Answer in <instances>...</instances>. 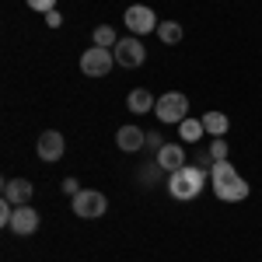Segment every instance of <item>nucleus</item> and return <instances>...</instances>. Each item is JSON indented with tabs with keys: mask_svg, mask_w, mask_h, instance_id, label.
I'll list each match as a JSON object with an SVG mask.
<instances>
[{
	"mask_svg": "<svg viewBox=\"0 0 262 262\" xmlns=\"http://www.w3.org/2000/svg\"><path fill=\"white\" fill-rule=\"evenodd\" d=\"M112 63H116V56H112L108 49L95 46V49H88V53L81 56V70L88 74V77H108Z\"/></svg>",
	"mask_w": 262,
	"mask_h": 262,
	"instance_id": "obj_6",
	"label": "nucleus"
},
{
	"mask_svg": "<svg viewBox=\"0 0 262 262\" xmlns=\"http://www.w3.org/2000/svg\"><path fill=\"white\" fill-rule=\"evenodd\" d=\"M4 200L14 203V206H28V200H32V182L28 179H7L4 182Z\"/></svg>",
	"mask_w": 262,
	"mask_h": 262,
	"instance_id": "obj_11",
	"label": "nucleus"
},
{
	"mask_svg": "<svg viewBox=\"0 0 262 262\" xmlns=\"http://www.w3.org/2000/svg\"><path fill=\"white\" fill-rule=\"evenodd\" d=\"M227 126H231V119H227L224 112H206V116H203V129H206V133H210L213 140L227 133Z\"/></svg>",
	"mask_w": 262,
	"mask_h": 262,
	"instance_id": "obj_14",
	"label": "nucleus"
},
{
	"mask_svg": "<svg viewBox=\"0 0 262 262\" xmlns=\"http://www.w3.org/2000/svg\"><path fill=\"white\" fill-rule=\"evenodd\" d=\"M210 185H213L217 200H224V203H242L245 196H248V182L234 171V164H231V161H213Z\"/></svg>",
	"mask_w": 262,
	"mask_h": 262,
	"instance_id": "obj_1",
	"label": "nucleus"
},
{
	"mask_svg": "<svg viewBox=\"0 0 262 262\" xmlns=\"http://www.w3.org/2000/svg\"><path fill=\"white\" fill-rule=\"evenodd\" d=\"M105 210H108V200H105V192H98V189H81L74 196V213L84 217V221L105 217Z\"/></svg>",
	"mask_w": 262,
	"mask_h": 262,
	"instance_id": "obj_4",
	"label": "nucleus"
},
{
	"mask_svg": "<svg viewBox=\"0 0 262 262\" xmlns=\"http://www.w3.org/2000/svg\"><path fill=\"white\" fill-rule=\"evenodd\" d=\"M158 101H154V95L147 91V88H137V91H129V98H126V108L133 112V116H143V112H150Z\"/></svg>",
	"mask_w": 262,
	"mask_h": 262,
	"instance_id": "obj_13",
	"label": "nucleus"
},
{
	"mask_svg": "<svg viewBox=\"0 0 262 262\" xmlns=\"http://www.w3.org/2000/svg\"><path fill=\"white\" fill-rule=\"evenodd\" d=\"M158 39L168 42V46H179L182 42V25L179 21H161V25H158Z\"/></svg>",
	"mask_w": 262,
	"mask_h": 262,
	"instance_id": "obj_16",
	"label": "nucleus"
},
{
	"mask_svg": "<svg viewBox=\"0 0 262 262\" xmlns=\"http://www.w3.org/2000/svg\"><path fill=\"white\" fill-rule=\"evenodd\" d=\"M203 133H206V129H203V119H182L179 122V137L185 143H196Z\"/></svg>",
	"mask_w": 262,
	"mask_h": 262,
	"instance_id": "obj_15",
	"label": "nucleus"
},
{
	"mask_svg": "<svg viewBox=\"0 0 262 262\" xmlns=\"http://www.w3.org/2000/svg\"><path fill=\"white\" fill-rule=\"evenodd\" d=\"M11 231H14V234H21V238L35 234V231H39V210H35V206H14Z\"/></svg>",
	"mask_w": 262,
	"mask_h": 262,
	"instance_id": "obj_9",
	"label": "nucleus"
},
{
	"mask_svg": "<svg viewBox=\"0 0 262 262\" xmlns=\"http://www.w3.org/2000/svg\"><path fill=\"white\" fill-rule=\"evenodd\" d=\"M32 11H42V14H49V11H56V0H25Z\"/></svg>",
	"mask_w": 262,
	"mask_h": 262,
	"instance_id": "obj_19",
	"label": "nucleus"
},
{
	"mask_svg": "<svg viewBox=\"0 0 262 262\" xmlns=\"http://www.w3.org/2000/svg\"><path fill=\"white\" fill-rule=\"evenodd\" d=\"M46 25H49V28H60V25H63V14H60V11H49V14H46Z\"/></svg>",
	"mask_w": 262,
	"mask_h": 262,
	"instance_id": "obj_21",
	"label": "nucleus"
},
{
	"mask_svg": "<svg viewBox=\"0 0 262 262\" xmlns=\"http://www.w3.org/2000/svg\"><path fill=\"white\" fill-rule=\"evenodd\" d=\"M116 32H112V28H108V25H98V28H95V46H101V49H116Z\"/></svg>",
	"mask_w": 262,
	"mask_h": 262,
	"instance_id": "obj_17",
	"label": "nucleus"
},
{
	"mask_svg": "<svg viewBox=\"0 0 262 262\" xmlns=\"http://www.w3.org/2000/svg\"><path fill=\"white\" fill-rule=\"evenodd\" d=\"M126 28L133 32V35H147V32H158V18H154V11L150 7H143V4H133V7H126Z\"/></svg>",
	"mask_w": 262,
	"mask_h": 262,
	"instance_id": "obj_5",
	"label": "nucleus"
},
{
	"mask_svg": "<svg viewBox=\"0 0 262 262\" xmlns=\"http://www.w3.org/2000/svg\"><path fill=\"white\" fill-rule=\"evenodd\" d=\"M63 150H67V143H63V133H56V129H46V133H39V143H35V154H39V161L56 164V161L63 158Z\"/></svg>",
	"mask_w": 262,
	"mask_h": 262,
	"instance_id": "obj_7",
	"label": "nucleus"
},
{
	"mask_svg": "<svg viewBox=\"0 0 262 262\" xmlns=\"http://www.w3.org/2000/svg\"><path fill=\"white\" fill-rule=\"evenodd\" d=\"M63 192H67V196H77V192H81L77 179H63Z\"/></svg>",
	"mask_w": 262,
	"mask_h": 262,
	"instance_id": "obj_20",
	"label": "nucleus"
},
{
	"mask_svg": "<svg viewBox=\"0 0 262 262\" xmlns=\"http://www.w3.org/2000/svg\"><path fill=\"white\" fill-rule=\"evenodd\" d=\"M154 164L161 171H179V168H185V150H182L179 143H164L161 150L154 154Z\"/></svg>",
	"mask_w": 262,
	"mask_h": 262,
	"instance_id": "obj_10",
	"label": "nucleus"
},
{
	"mask_svg": "<svg viewBox=\"0 0 262 262\" xmlns=\"http://www.w3.org/2000/svg\"><path fill=\"white\" fill-rule=\"evenodd\" d=\"M154 112H158L161 122H175V126H179L182 119H189V98H185L182 91H168V95H161V101L154 105Z\"/></svg>",
	"mask_w": 262,
	"mask_h": 262,
	"instance_id": "obj_3",
	"label": "nucleus"
},
{
	"mask_svg": "<svg viewBox=\"0 0 262 262\" xmlns=\"http://www.w3.org/2000/svg\"><path fill=\"white\" fill-rule=\"evenodd\" d=\"M116 143H119V150H126V154H137L143 143H147V133H143L140 126H122L119 133H116Z\"/></svg>",
	"mask_w": 262,
	"mask_h": 262,
	"instance_id": "obj_12",
	"label": "nucleus"
},
{
	"mask_svg": "<svg viewBox=\"0 0 262 262\" xmlns=\"http://www.w3.org/2000/svg\"><path fill=\"white\" fill-rule=\"evenodd\" d=\"M112 56H116L119 67H129V70H133V67H140V63L147 60V49H143L140 39H133V35H129V39L116 42V53H112Z\"/></svg>",
	"mask_w": 262,
	"mask_h": 262,
	"instance_id": "obj_8",
	"label": "nucleus"
},
{
	"mask_svg": "<svg viewBox=\"0 0 262 262\" xmlns=\"http://www.w3.org/2000/svg\"><path fill=\"white\" fill-rule=\"evenodd\" d=\"M203 185H206V168H200V164H185L179 171H171V179H168V189L175 200H196Z\"/></svg>",
	"mask_w": 262,
	"mask_h": 262,
	"instance_id": "obj_2",
	"label": "nucleus"
},
{
	"mask_svg": "<svg viewBox=\"0 0 262 262\" xmlns=\"http://www.w3.org/2000/svg\"><path fill=\"white\" fill-rule=\"evenodd\" d=\"M210 161H227V140L224 137H217L210 143Z\"/></svg>",
	"mask_w": 262,
	"mask_h": 262,
	"instance_id": "obj_18",
	"label": "nucleus"
},
{
	"mask_svg": "<svg viewBox=\"0 0 262 262\" xmlns=\"http://www.w3.org/2000/svg\"><path fill=\"white\" fill-rule=\"evenodd\" d=\"M147 147H154V154H158V150H161L164 143L158 140V133H147Z\"/></svg>",
	"mask_w": 262,
	"mask_h": 262,
	"instance_id": "obj_22",
	"label": "nucleus"
}]
</instances>
